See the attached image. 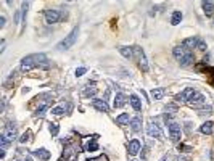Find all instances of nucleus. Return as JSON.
<instances>
[{
  "label": "nucleus",
  "instance_id": "1",
  "mask_svg": "<svg viewBox=\"0 0 214 161\" xmlns=\"http://www.w3.org/2000/svg\"><path fill=\"white\" fill-rule=\"evenodd\" d=\"M47 57L44 55V53H34V55H28L26 58H23L21 61V69L23 71H29L32 68H36V66L39 64H44L47 66Z\"/></svg>",
  "mask_w": 214,
  "mask_h": 161
},
{
  "label": "nucleus",
  "instance_id": "2",
  "mask_svg": "<svg viewBox=\"0 0 214 161\" xmlns=\"http://www.w3.org/2000/svg\"><path fill=\"white\" fill-rule=\"evenodd\" d=\"M77 34H79V29L74 28V29L57 45V48H58V50H68V48H71V47L74 45V42H76V39H77Z\"/></svg>",
  "mask_w": 214,
  "mask_h": 161
},
{
  "label": "nucleus",
  "instance_id": "3",
  "mask_svg": "<svg viewBox=\"0 0 214 161\" xmlns=\"http://www.w3.org/2000/svg\"><path fill=\"white\" fill-rule=\"evenodd\" d=\"M16 139V129L13 127V126H7L3 134H2V137H0V142H2V147H7L11 140H15Z\"/></svg>",
  "mask_w": 214,
  "mask_h": 161
},
{
  "label": "nucleus",
  "instance_id": "4",
  "mask_svg": "<svg viewBox=\"0 0 214 161\" xmlns=\"http://www.w3.org/2000/svg\"><path fill=\"white\" fill-rule=\"evenodd\" d=\"M180 136H182V130H180V126L177 123H171L169 124V137L172 142H179L180 140Z\"/></svg>",
  "mask_w": 214,
  "mask_h": 161
},
{
  "label": "nucleus",
  "instance_id": "5",
  "mask_svg": "<svg viewBox=\"0 0 214 161\" xmlns=\"http://www.w3.org/2000/svg\"><path fill=\"white\" fill-rule=\"evenodd\" d=\"M134 53H135V57L139 60V64L143 71H148V64H146V58H145V53L140 47H134Z\"/></svg>",
  "mask_w": 214,
  "mask_h": 161
},
{
  "label": "nucleus",
  "instance_id": "6",
  "mask_svg": "<svg viewBox=\"0 0 214 161\" xmlns=\"http://www.w3.org/2000/svg\"><path fill=\"white\" fill-rule=\"evenodd\" d=\"M92 106L95 110L102 111V113H108L110 111V106L106 105V100H100V98H93L92 100Z\"/></svg>",
  "mask_w": 214,
  "mask_h": 161
},
{
  "label": "nucleus",
  "instance_id": "7",
  "mask_svg": "<svg viewBox=\"0 0 214 161\" xmlns=\"http://www.w3.org/2000/svg\"><path fill=\"white\" fill-rule=\"evenodd\" d=\"M60 19V13L57 10H45V21L47 24H55Z\"/></svg>",
  "mask_w": 214,
  "mask_h": 161
},
{
  "label": "nucleus",
  "instance_id": "8",
  "mask_svg": "<svg viewBox=\"0 0 214 161\" xmlns=\"http://www.w3.org/2000/svg\"><path fill=\"white\" fill-rule=\"evenodd\" d=\"M195 93H196V90H193V89H185L182 93H179V95L176 97V100L177 102H189Z\"/></svg>",
  "mask_w": 214,
  "mask_h": 161
},
{
  "label": "nucleus",
  "instance_id": "9",
  "mask_svg": "<svg viewBox=\"0 0 214 161\" xmlns=\"http://www.w3.org/2000/svg\"><path fill=\"white\" fill-rule=\"evenodd\" d=\"M146 134L153 139H158V137H161V129H159V126L150 123L148 126H146Z\"/></svg>",
  "mask_w": 214,
  "mask_h": 161
},
{
  "label": "nucleus",
  "instance_id": "10",
  "mask_svg": "<svg viewBox=\"0 0 214 161\" xmlns=\"http://www.w3.org/2000/svg\"><path fill=\"white\" fill-rule=\"evenodd\" d=\"M187 103H189L190 106H193V108H198V106H201L203 103H205V97L201 95V93H195V95L189 100V102H187Z\"/></svg>",
  "mask_w": 214,
  "mask_h": 161
},
{
  "label": "nucleus",
  "instance_id": "11",
  "mask_svg": "<svg viewBox=\"0 0 214 161\" xmlns=\"http://www.w3.org/2000/svg\"><path fill=\"white\" fill-rule=\"evenodd\" d=\"M127 152H129L130 155H137V153L140 152V142H139L137 139L130 140L129 145H127Z\"/></svg>",
  "mask_w": 214,
  "mask_h": 161
},
{
  "label": "nucleus",
  "instance_id": "12",
  "mask_svg": "<svg viewBox=\"0 0 214 161\" xmlns=\"http://www.w3.org/2000/svg\"><path fill=\"white\" fill-rule=\"evenodd\" d=\"M187 52H189V48H185L184 45H179V47H176V48L172 50L174 57H176V58H177L179 61H180V60H182V58L185 57V53H187Z\"/></svg>",
  "mask_w": 214,
  "mask_h": 161
},
{
  "label": "nucleus",
  "instance_id": "13",
  "mask_svg": "<svg viewBox=\"0 0 214 161\" xmlns=\"http://www.w3.org/2000/svg\"><path fill=\"white\" fill-rule=\"evenodd\" d=\"M193 60H195V57H193V53H192V50H189V52H187L185 53V57L179 61L182 66H189V64H192L193 63Z\"/></svg>",
  "mask_w": 214,
  "mask_h": 161
},
{
  "label": "nucleus",
  "instance_id": "14",
  "mask_svg": "<svg viewBox=\"0 0 214 161\" xmlns=\"http://www.w3.org/2000/svg\"><path fill=\"white\" fill-rule=\"evenodd\" d=\"M196 44H198V39H195V37H189V39H185L184 40V47L185 48H189V50H192V48H196Z\"/></svg>",
  "mask_w": 214,
  "mask_h": 161
},
{
  "label": "nucleus",
  "instance_id": "15",
  "mask_svg": "<svg viewBox=\"0 0 214 161\" xmlns=\"http://www.w3.org/2000/svg\"><path fill=\"white\" fill-rule=\"evenodd\" d=\"M34 156H37V158H41V159L47 161V159L50 158V152H47L45 148H37V150L34 152Z\"/></svg>",
  "mask_w": 214,
  "mask_h": 161
},
{
  "label": "nucleus",
  "instance_id": "16",
  "mask_svg": "<svg viewBox=\"0 0 214 161\" xmlns=\"http://www.w3.org/2000/svg\"><path fill=\"white\" fill-rule=\"evenodd\" d=\"M124 98H126V97L123 95L121 92L116 93V97H114V108H121V106H124V103H126Z\"/></svg>",
  "mask_w": 214,
  "mask_h": 161
},
{
  "label": "nucleus",
  "instance_id": "17",
  "mask_svg": "<svg viewBox=\"0 0 214 161\" xmlns=\"http://www.w3.org/2000/svg\"><path fill=\"white\" fill-rule=\"evenodd\" d=\"M163 95H164V89L155 87V89L151 90V98H153V100H161Z\"/></svg>",
  "mask_w": 214,
  "mask_h": 161
},
{
  "label": "nucleus",
  "instance_id": "18",
  "mask_svg": "<svg viewBox=\"0 0 214 161\" xmlns=\"http://www.w3.org/2000/svg\"><path fill=\"white\" fill-rule=\"evenodd\" d=\"M130 105H132V108L135 110V111L142 110V103H140V100H139L137 95H130Z\"/></svg>",
  "mask_w": 214,
  "mask_h": 161
},
{
  "label": "nucleus",
  "instance_id": "19",
  "mask_svg": "<svg viewBox=\"0 0 214 161\" xmlns=\"http://www.w3.org/2000/svg\"><path fill=\"white\" fill-rule=\"evenodd\" d=\"M140 126H142V119H140V118H134V119H130V129H132L134 132L140 130Z\"/></svg>",
  "mask_w": 214,
  "mask_h": 161
},
{
  "label": "nucleus",
  "instance_id": "20",
  "mask_svg": "<svg viewBox=\"0 0 214 161\" xmlns=\"http://www.w3.org/2000/svg\"><path fill=\"white\" fill-rule=\"evenodd\" d=\"M203 10H205V13L208 16L212 15L214 13V2H203Z\"/></svg>",
  "mask_w": 214,
  "mask_h": 161
},
{
  "label": "nucleus",
  "instance_id": "21",
  "mask_svg": "<svg viewBox=\"0 0 214 161\" xmlns=\"http://www.w3.org/2000/svg\"><path fill=\"white\" fill-rule=\"evenodd\" d=\"M118 50H119V53H121V55H123L124 58H132V55H134L132 50H130L129 47H119Z\"/></svg>",
  "mask_w": 214,
  "mask_h": 161
},
{
  "label": "nucleus",
  "instance_id": "22",
  "mask_svg": "<svg viewBox=\"0 0 214 161\" xmlns=\"http://www.w3.org/2000/svg\"><path fill=\"white\" fill-rule=\"evenodd\" d=\"M180 21H182V13H180V11H174V13H172V18H171V24L176 26V24H179Z\"/></svg>",
  "mask_w": 214,
  "mask_h": 161
},
{
  "label": "nucleus",
  "instance_id": "23",
  "mask_svg": "<svg viewBox=\"0 0 214 161\" xmlns=\"http://www.w3.org/2000/svg\"><path fill=\"white\" fill-rule=\"evenodd\" d=\"M200 130H201V134H208V136H209V134L212 132V123H211V121L205 123L201 127H200Z\"/></svg>",
  "mask_w": 214,
  "mask_h": 161
},
{
  "label": "nucleus",
  "instance_id": "24",
  "mask_svg": "<svg viewBox=\"0 0 214 161\" xmlns=\"http://www.w3.org/2000/svg\"><path fill=\"white\" fill-rule=\"evenodd\" d=\"M116 123L121 124V126L126 124V123H129V113H123L121 116H118V118H116Z\"/></svg>",
  "mask_w": 214,
  "mask_h": 161
},
{
  "label": "nucleus",
  "instance_id": "25",
  "mask_svg": "<svg viewBox=\"0 0 214 161\" xmlns=\"http://www.w3.org/2000/svg\"><path fill=\"white\" fill-rule=\"evenodd\" d=\"M95 93H97V89H95V86H89L87 89H85V92H84V95L85 97H90V95H95Z\"/></svg>",
  "mask_w": 214,
  "mask_h": 161
},
{
  "label": "nucleus",
  "instance_id": "26",
  "mask_svg": "<svg viewBox=\"0 0 214 161\" xmlns=\"http://www.w3.org/2000/svg\"><path fill=\"white\" fill-rule=\"evenodd\" d=\"M64 110H66V108H64V105H60V106H57V108H53V110H52V113H53V114H57V116H60V114H63V113H64Z\"/></svg>",
  "mask_w": 214,
  "mask_h": 161
},
{
  "label": "nucleus",
  "instance_id": "27",
  "mask_svg": "<svg viewBox=\"0 0 214 161\" xmlns=\"http://www.w3.org/2000/svg\"><path fill=\"white\" fill-rule=\"evenodd\" d=\"M48 129H50V134H52V136H57V134H58V126H57V124L52 123Z\"/></svg>",
  "mask_w": 214,
  "mask_h": 161
},
{
  "label": "nucleus",
  "instance_id": "28",
  "mask_svg": "<svg viewBox=\"0 0 214 161\" xmlns=\"http://www.w3.org/2000/svg\"><path fill=\"white\" fill-rule=\"evenodd\" d=\"M196 48H198V50H206V44L203 42L201 39H198V44H196Z\"/></svg>",
  "mask_w": 214,
  "mask_h": 161
},
{
  "label": "nucleus",
  "instance_id": "29",
  "mask_svg": "<svg viewBox=\"0 0 214 161\" xmlns=\"http://www.w3.org/2000/svg\"><path fill=\"white\" fill-rule=\"evenodd\" d=\"M97 148H98L97 142H95V140H92V143H89V150H90V152H95Z\"/></svg>",
  "mask_w": 214,
  "mask_h": 161
},
{
  "label": "nucleus",
  "instance_id": "30",
  "mask_svg": "<svg viewBox=\"0 0 214 161\" xmlns=\"http://www.w3.org/2000/svg\"><path fill=\"white\" fill-rule=\"evenodd\" d=\"M47 108H48V105H47V103H45V105H42L41 108H37V114H44V111H45Z\"/></svg>",
  "mask_w": 214,
  "mask_h": 161
},
{
  "label": "nucleus",
  "instance_id": "31",
  "mask_svg": "<svg viewBox=\"0 0 214 161\" xmlns=\"http://www.w3.org/2000/svg\"><path fill=\"white\" fill-rule=\"evenodd\" d=\"M28 137H29V132H26V134H23V136H21V139H19V142H21V143H24V142H28V140H29Z\"/></svg>",
  "mask_w": 214,
  "mask_h": 161
},
{
  "label": "nucleus",
  "instance_id": "32",
  "mask_svg": "<svg viewBox=\"0 0 214 161\" xmlns=\"http://www.w3.org/2000/svg\"><path fill=\"white\" fill-rule=\"evenodd\" d=\"M166 111H172L174 113V111H177V106L176 105H167L166 106Z\"/></svg>",
  "mask_w": 214,
  "mask_h": 161
},
{
  "label": "nucleus",
  "instance_id": "33",
  "mask_svg": "<svg viewBox=\"0 0 214 161\" xmlns=\"http://www.w3.org/2000/svg\"><path fill=\"white\" fill-rule=\"evenodd\" d=\"M85 71H87L85 68H79V69H76V76H82Z\"/></svg>",
  "mask_w": 214,
  "mask_h": 161
},
{
  "label": "nucleus",
  "instance_id": "34",
  "mask_svg": "<svg viewBox=\"0 0 214 161\" xmlns=\"http://www.w3.org/2000/svg\"><path fill=\"white\" fill-rule=\"evenodd\" d=\"M0 26H5V18H3V16L0 18Z\"/></svg>",
  "mask_w": 214,
  "mask_h": 161
},
{
  "label": "nucleus",
  "instance_id": "35",
  "mask_svg": "<svg viewBox=\"0 0 214 161\" xmlns=\"http://www.w3.org/2000/svg\"><path fill=\"white\" fill-rule=\"evenodd\" d=\"M24 161H32V159H31V158H26V159H24Z\"/></svg>",
  "mask_w": 214,
  "mask_h": 161
},
{
  "label": "nucleus",
  "instance_id": "36",
  "mask_svg": "<svg viewBox=\"0 0 214 161\" xmlns=\"http://www.w3.org/2000/svg\"><path fill=\"white\" fill-rule=\"evenodd\" d=\"M161 161H166V158H163V159H161Z\"/></svg>",
  "mask_w": 214,
  "mask_h": 161
}]
</instances>
